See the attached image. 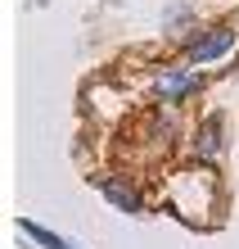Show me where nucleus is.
Listing matches in <instances>:
<instances>
[{
    "mask_svg": "<svg viewBox=\"0 0 239 249\" xmlns=\"http://www.w3.org/2000/svg\"><path fill=\"white\" fill-rule=\"evenodd\" d=\"M221 145H226V141H221V123L207 118V123H203V136H199V159H217Z\"/></svg>",
    "mask_w": 239,
    "mask_h": 249,
    "instance_id": "7ed1b4c3",
    "label": "nucleus"
},
{
    "mask_svg": "<svg viewBox=\"0 0 239 249\" xmlns=\"http://www.w3.org/2000/svg\"><path fill=\"white\" fill-rule=\"evenodd\" d=\"M230 41H235V32L230 27H212L203 41H194L190 46V64H207V59H221V54L230 50Z\"/></svg>",
    "mask_w": 239,
    "mask_h": 249,
    "instance_id": "f257e3e1",
    "label": "nucleus"
},
{
    "mask_svg": "<svg viewBox=\"0 0 239 249\" xmlns=\"http://www.w3.org/2000/svg\"><path fill=\"white\" fill-rule=\"evenodd\" d=\"M104 195H109V199L117 204V209H127V213H136V209H140V199L131 195V190H127L122 181H104Z\"/></svg>",
    "mask_w": 239,
    "mask_h": 249,
    "instance_id": "20e7f679",
    "label": "nucleus"
},
{
    "mask_svg": "<svg viewBox=\"0 0 239 249\" xmlns=\"http://www.w3.org/2000/svg\"><path fill=\"white\" fill-rule=\"evenodd\" d=\"M194 91H203V77H199V72H172V77H162V86H158V95L167 100V105H176V100H185Z\"/></svg>",
    "mask_w": 239,
    "mask_h": 249,
    "instance_id": "f03ea898",
    "label": "nucleus"
}]
</instances>
